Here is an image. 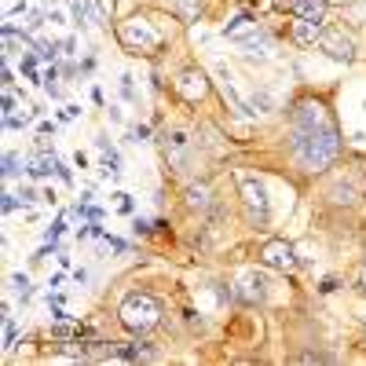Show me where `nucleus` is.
Wrapping results in <instances>:
<instances>
[{
	"label": "nucleus",
	"instance_id": "nucleus-22",
	"mask_svg": "<svg viewBox=\"0 0 366 366\" xmlns=\"http://www.w3.org/2000/svg\"><path fill=\"white\" fill-rule=\"evenodd\" d=\"M275 8H278V11H293L297 0H275Z\"/></svg>",
	"mask_w": 366,
	"mask_h": 366
},
{
	"label": "nucleus",
	"instance_id": "nucleus-21",
	"mask_svg": "<svg viewBox=\"0 0 366 366\" xmlns=\"http://www.w3.org/2000/svg\"><path fill=\"white\" fill-rule=\"evenodd\" d=\"M256 106H264V110H271V96H268V92H256Z\"/></svg>",
	"mask_w": 366,
	"mask_h": 366
},
{
	"label": "nucleus",
	"instance_id": "nucleus-17",
	"mask_svg": "<svg viewBox=\"0 0 366 366\" xmlns=\"http://www.w3.org/2000/svg\"><path fill=\"white\" fill-rule=\"evenodd\" d=\"M74 18H77V26H88V4L84 0H74Z\"/></svg>",
	"mask_w": 366,
	"mask_h": 366
},
{
	"label": "nucleus",
	"instance_id": "nucleus-15",
	"mask_svg": "<svg viewBox=\"0 0 366 366\" xmlns=\"http://www.w3.org/2000/svg\"><path fill=\"white\" fill-rule=\"evenodd\" d=\"M209 202V190L205 187H190L187 190V205H205Z\"/></svg>",
	"mask_w": 366,
	"mask_h": 366
},
{
	"label": "nucleus",
	"instance_id": "nucleus-3",
	"mask_svg": "<svg viewBox=\"0 0 366 366\" xmlns=\"http://www.w3.org/2000/svg\"><path fill=\"white\" fill-rule=\"evenodd\" d=\"M118 37H121V45L125 48H132V52H143V55H150L158 45H161V33L158 30H150V23L147 18H139V15H132L128 23L118 30Z\"/></svg>",
	"mask_w": 366,
	"mask_h": 366
},
{
	"label": "nucleus",
	"instance_id": "nucleus-12",
	"mask_svg": "<svg viewBox=\"0 0 366 366\" xmlns=\"http://www.w3.org/2000/svg\"><path fill=\"white\" fill-rule=\"evenodd\" d=\"M176 15H180V23H198L202 18V0H176Z\"/></svg>",
	"mask_w": 366,
	"mask_h": 366
},
{
	"label": "nucleus",
	"instance_id": "nucleus-10",
	"mask_svg": "<svg viewBox=\"0 0 366 366\" xmlns=\"http://www.w3.org/2000/svg\"><path fill=\"white\" fill-rule=\"evenodd\" d=\"M293 40H297V45H315V40H322V23L297 18V23H293Z\"/></svg>",
	"mask_w": 366,
	"mask_h": 366
},
{
	"label": "nucleus",
	"instance_id": "nucleus-19",
	"mask_svg": "<svg viewBox=\"0 0 366 366\" xmlns=\"http://www.w3.org/2000/svg\"><path fill=\"white\" fill-rule=\"evenodd\" d=\"M297 362H326V355H319V352H304V355H297Z\"/></svg>",
	"mask_w": 366,
	"mask_h": 366
},
{
	"label": "nucleus",
	"instance_id": "nucleus-13",
	"mask_svg": "<svg viewBox=\"0 0 366 366\" xmlns=\"http://www.w3.org/2000/svg\"><path fill=\"white\" fill-rule=\"evenodd\" d=\"M30 172H33V176H48V172H59V161L48 158V154H40V158L30 165Z\"/></svg>",
	"mask_w": 366,
	"mask_h": 366
},
{
	"label": "nucleus",
	"instance_id": "nucleus-20",
	"mask_svg": "<svg viewBox=\"0 0 366 366\" xmlns=\"http://www.w3.org/2000/svg\"><path fill=\"white\" fill-rule=\"evenodd\" d=\"M15 165H18V158H15V154H8V158H4V172H8V176H15V172H18Z\"/></svg>",
	"mask_w": 366,
	"mask_h": 366
},
{
	"label": "nucleus",
	"instance_id": "nucleus-8",
	"mask_svg": "<svg viewBox=\"0 0 366 366\" xmlns=\"http://www.w3.org/2000/svg\"><path fill=\"white\" fill-rule=\"evenodd\" d=\"M220 77H224V81H220V92H224V103H231V110H234V114H242V118H253L256 110H253V106H249V103H246V99H242L239 92H234V84H231L227 70H220Z\"/></svg>",
	"mask_w": 366,
	"mask_h": 366
},
{
	"label": "nucleus",
	"instance_id": "nucleus-9",
	"mask_svg": "<svg viewBox=\"0 0 366 366\" xmlns=\"http://www.w3.org/2000/svg\"><path fill=\"white\" fill-rule=\"evenodd\" d=\"M264 275H246L242 278V290H239V297L246 300V304H261V300H264Z\"/></svg>",
	"mask_w": 366,
	"mask_h": 366
},
{
	"label": "nucleus",
	"instance_id": "nucleus-6",
	"mask_svg": "<svg viewBox=\"0 0 366 366\" xmlns=\"http://www.w3.org/2000/svg\"><path fill=\"white\" fill-rule=\"evenodd\" d=\"M319 48L326 52L330 59H337V62H352V59H355V45H352V37H344L341 30H322Z\"/></svg>",
	"mask_w": 366,
	"mask_h": 366
},
{
	"label": "nucleus",
	"instance_id": "nucleus-7",
	"mask_svg": "<svg viewBox=\"0 0 366 366\" xmlns=\"http://www.w3.org/2000/svg\"><path fill=\"white\" fill-rule=\"evenodd\" d=\"M176 92H180L187 103H198V99L209 92L205 74H202V70H183V74H180V81H176Z\"/></svg>",
	"mask_w": 366,
	"mask_h": 366
},
{
	"label": "nucleus",
	"instance_id": "nucleus-18",
	"mask_svg": "<svg viewBox=\"0 0 366 366\" xmlns=\"http://www.w3.org/2000/svg\"><path fill=\"white\" fill-rule=\"evenodd\" d=\"M114 15V0H99V18H110Z\"/></svg>",
	"mask_w": 366,
	"mask_h": 366
},
{
	"label": "nucleus",
	"instance_id": "nucleus-5",
	"mask_svg": "<svg viewBox=\"0 0 366 366\" xmlns=\"http://www.w3.org/2000/svg\"><path fill=\"white\" fill-rule=\"evenodd\" d=\"M242 202H246V209H249V220L253 224H268V190H264V183H256V180H242Z\"/></svg>",
	"mask_w": 366,
	"mask_h": 366
},
{
	"label": "nucleus",
	"instance_id": "nucleus-2",
	"mask_svg": "<svg viewBox=\"0 0 366 366\" xmlns=\"http://www.w3.org/2000/svg\"><path fill=\"white\" fill-rule=\"evenodd\" d=\"M118 315L132 333H150L161 322V304H158V297H150V293H128Z\"/></svg>",
	"mask_w": 366,
	"mask_h": 366
},
{
	"label": "nucleus",
	"instance_id": "nucleus-4",
	"mask_svg": "<svg viewBox=\"0 0 366 366\" xmlns=\"http://www.w3.org/2000/svg\"><path fill=\"white\" fill-rule=\"evenodd\" d=\"M261 261H264L268 268H275V271H293V268L300 264L297 253H293V246H290L286 239H268L264 249H261Z\"/></svg>",
	"mask_w": 366,
	"mask_h": 366
},
{
	"label": "nucleus",
	"instance_id": "nucleus-1",
	"mask_svg": "<svg viewBox=\"0 0 366 366\" xmlns=\"http://www.w3.org/2000/svg\"><path fill=\"white\" fill-rule=\"evenodd\" d=\"M293 150L308 168H326L341 154V136L322 103H300L293 110Z\"/></svg>",
	"mask_w": 366,
	"mask_h": 366
},
{
	"label": "nucleus",
	"instance_id": "nucleus-11",
	"mask_svg": "<svg viewBox=\"0 0 366 366\" xmlns=\"http://www.w3.org/2000/svg\"><path fill=\"white\" fill-rule=\"evenodd\" d=\"M297 18H308V23H322L326 18V0H297Z\"/></svg>",
	"mask_w": 366,
	"mask_h": 366
},
{
	"label": "nucleus",
	"instance_id": "nucleus-23",
	"mask_svg": "<svg viewBox=\"0 0 366 366\" xmlns=\"http://www.w3.org/2000/svg\"><path fill=\"white\" fill-rule=\"evenodd\" d=\"M326 4H337V8H348V4H355V0H326Z\"/></svg>",
	"mask_w": 366,
	"mask_h": 366
},
{
	"label": "nucleus",
	"instance_id": "nucleus-14",
	"mask_svg": "<svg viewBox=\"0 0 366 366\" xmlns=\"http://www.w3.org/2000/svg\"><path fill=\"white\" fill-rule=\"evenodd\" d=\"M253 26H256L253 18H249V15H242V18H234V23H231V26H227L224 33H227V37H234V40H239V37H242L246 30H253Z\"/></svg>",
	"mask_w": 366,
	"mask_h": 366
},
{
	"label": "nucleus",
	"instance_id": "nucleus-16",
	"mask_svg": "<svg viewBox=\"0 0 366 366\" xmlns=\"http://www.w3.org/2000/svg\"><path fill=\"white\" fill-rule=\"evenodd\" d=\"M246 55H268V40H264V37H261V40H256V37L246 40Z\"/></svg>",
	"mask_w": 366,
	"mask_h": 366
}]
</instances>
